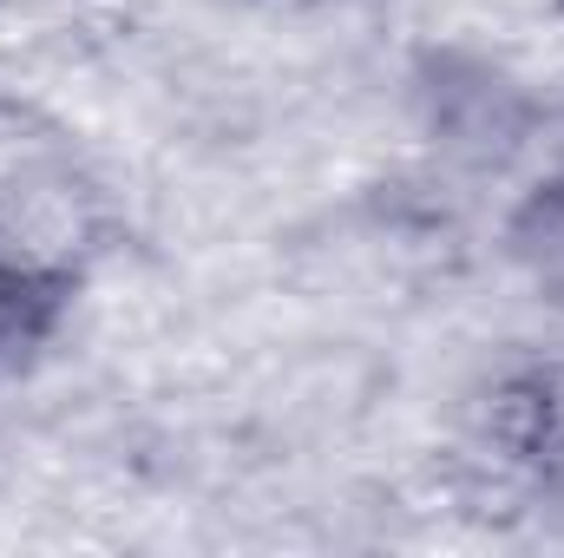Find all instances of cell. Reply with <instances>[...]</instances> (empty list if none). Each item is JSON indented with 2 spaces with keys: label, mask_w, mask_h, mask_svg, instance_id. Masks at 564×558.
<instances>
[{
  "label": "cell",
  "mask_w": 564,
  "mask_h": 558,
  "mask_svg": "<svg viewBox=\"0 0 564 558\" xmlns=\"http://www.w3.org/2000/svg\"><path fill=\"white\" fill-rule=\"evenodd\" d=\"M59 289H66V270H59V264L33 257L26 244H13V237L0 230V362L26 355V348L46 335Z\"/></svg>",
  "instance_id": "cell-1"
}]
</instances>
